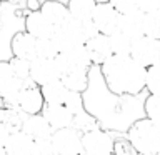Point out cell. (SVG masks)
Listing matches in <instances>:
<instances>
[{"mask_svg":"<svg viewBox=\"0 0 160 155\" xmlns=\"http://www.w3.org/2000/svg\"><path fill=\"white\" fill-rule=\"evenodd\" d=\"M105 85L115 95H138L145 88L147 67L132 55L112 53L100 65Z\"/></svg>","mask_w":160,"mask_h":155,"instance_id":"1","label":"cell"},{"mask_svg":"<svg viewBox=\"0 0 160 155\" xmlns=\"http://www.w3.org/2000/svg\"><path fill=\"white\" fill-rule=\"evenodd\" d=\"M127 138L137 153L153 155L160 153V123L153 122L147 115L128 127Z\"/></svg>","mask_w":160,"mask_h":155,"instance_id":"2","label":"cell"},{"mask_svg":"<svg viewBox=\"0 0 160 155\" xmlns=\"http://www.w3.org/2000/svg\"><path fill=\"white\" fill-rule=\"evenodd\" d=\"M97 32L98 30L95 28L92 18L82 20V18H75L72 15H68L62 23L55 27V32L52 37L57 40V43L60 45V50H62V48L72 47V45L85 43Z\"/></svg>","mask_w":160,"mask_h":155,"instance_id":"3","label":"cell"},{"mask_svg":"<svg viewBox=\"0 0 160 155\" xmlns=\"http://www.w3.org/2000/svg\"><path fill=\"white\" fill-rule=\"evenodd\" d=\"M82 132L77 127H63L55 128L50 135V142L55 155H77L82 152Z\"/></svg>","mask_w":160,"mask_h":155,"instance_id":"4","label":"cell"},{"mask_svg":"<svg viewBox=\"0 0 160 155\" xmlns=\"http://www.w3.org/2000/svg\"><path fill=\"white\" fill-rule=\"evenodd\" d=\"M82 152L87 155H110L113 153V138L107 130L92 127L82 132Z\"/></svg>","mask_w":160,"mask_h":155,"instance_id":"5","label":"cell"},{"mask_svg":"<svg viewBox=\"0 0 160 155\" xmlns=\"http://www.w3.org/2000/svg\"><path fill=\"white\" fill-rule=\"evenodd\" d=\"M17 107L27 115L42 112L45 107V100H43L42 90H40V85H37L30 78L25 80L17 97Z\"/></svg>","mask_w":160,"mask_h":155,"instance_id":"6","label":"cell"},{"mask_svg":"<svg viewBox=\"0 0 160 155\" xmlns=\"http://www.w3.org/2000/svg\"><path fill=\"white\" fill-rule=\"evenodd\" d=\"M130 55L143 67H150V65L157 63L160 58V40L148 37V35H142L132 42Z\"/></svg>","mask_w":160,"mask_h":155,"instance_id":"7","label":"cell"},{"mask_svg":"<svg viewBox=\"0 0 160 155\" xmlns=\"http://www.w3.org/2000/svg\"><path fill=\"white\" fill-rule=\"evenodd\" d=\"M118 18L120 13L108 0L107 2H97L92 13V22L100 33L110 35L112 32H115L118 28Z\"/></svg>","mask_w":160,"mask_h":155,"instance_id":"8","label":"cell"},{"mask_svg":"<svg viewBox=\"0 0 160 155\" xmlns=\"http://www.w3.org/2000/svg\"><path fill=\"white\" fill-rule=\"evenodd\" d=\"M60 75H62V68L55 58L37 57L30 62V80H33L40 87L60 78Z\"/></svg>","mask_w":160,"mask_h":155,"instance_id":"9","label":"cell"},{"mask_svg":"<svg viewBox=\"0 0 160 155\" xmlns=\"http://www.w3.org/2000/svg\"><path fill=\"white\" fill-rule=\"evenodd\" d=\"M55 60L58 62L62 72L63 70H68V68H87V70H90V67H92V60H90L87 48H85L83 43L62 48L57 53Z\"/></svg>","mask_w":160,"mask_h":155,"instance_id":"10","label":"cell"},{"mask_svg":"<svg viewBox=\"0 0 160 155\" xmlns=\"http://www.w3.org/2000/svg\"><path fill=\"white\" fill-rule=\"evenodd\" d=\"M22 80L13 77L8 60H2L0 62V97L10 107H17V97L20 88H22Z\"/></svg>","mask_w":160,"mask_h":155,"instance_id":"11","label":"cell"},{"mask_svg":"<svg viewBox=\"0 0 160 155\" xmlns=\"http://www.w3.org/2000/svg\"><path fill=\"white\" fill-rule=\"evenodd\" d=\"M37 37H33L32 33H28L27 30L23 32H17L10 40V50L12 55L20 58H27L32 62L33 58H37Z\"/></svg>","mask_w":160,"mask_h":155,"instance_id":"12","label":"cell"},{"mask_svg":"<svg viewBox=\"0 0 160 155\" xmlns=\"http://www.w3.org/2000/svg\"><path fill=\"white\" fill-rule=\"evenodd\" d=\"M42 113L48 120L50 127L53 130L63 128V127H72L73 120H75V115L65 103H45Z\"/></svg>","mask_w":160,"mask_h":155,"instance_id":"13","label":"cell"},{"mask_svg":"<svg viewBox=\"0 0 160 155\" xmlns=\"http://www.w3.org/2000/svg\"><path fill=\"white\" fill-rule=\"evenodd\" d=\"M83 45L87 48L90 60H92V65H102L112 55V47H110V42H108V35H105V33L97 32Z\"/></svg>","mask_w":160,"mask_h":155,"instance_id":"14","label":"cell"},{"mask_svg":"<svg viewBox=\"0 0 160 155\" xmlns=\"http://www.w3.org/2000/svg\"><path fill=\"white\" fill-rule=\"evenodd\" d=\"M143 20H145V13L138 8L130 10V12H125V13H120L118 30L123 32L127 37H130L133 42L135 38H138L143 35Z\"/></svg>","mask_w":160,"mask_h":155,"instance_id":"15","label":"cell"},{"mask_svg":"<svg viewBox=\"0 0 160 155\" xmlns=\"http://www.w3.org/2000/svg\"><path fill=\"white\" fill-rule=\"evenodd\" d=\"M33 138L23 130H17L8 135L3 143L5 155H32Z\"/></svg>","mask_w":160,"mask_h":155,"instance_id":"16","label":"cell"},{"mask_svg":"<svg viewBox=\"0 0 160 155\" xmlns=\"http://www.w3.org/2000/svg\"><path fill=\"white\" fill-rule=\"evenodd\" d=\"M25 30L37 38H47L53 35L55 27L40 13V10H30L25 15Z\"/></svg>","mask_w":160,"mask_h":155,"instance_id":"17","label":"cell"},{"mask_svg":"<svg viewBox=\"0 0 160 155\" xmlns=\"http://www.w3.org/2000/svg\"><path fill=\"white\" fill-rule=\"evenodd\" d=\"M22 130L27 132L33 140H38V138H50L53 128L50 127L48 120L43 117V113H30L25 117L23 120V125H22Z\"/></svg>","mask_w":160,"mask_h":155,"instance_id":"18","label":"cell"},{"mask_svg":"<svg viewBox=\"0 0 160 155\" xmlns=\"http://www.w3.org/2000/svg\"><path fill=\"white\" fill-rule=\"evenodd\" d=\"M60 80L63 85L72 92L83 93L88 87V70L87 68H68L63 70L60 75Z\"/></svg>","mask_w":160,"mask_h":155,"instance_id":"19","label":"cell"},{"mask_svg":"<svg viewBox=\"0 0 160 155\" xmlns=\"http://www.w3.org/2000/svg\"><path fill=\"white\" fill-rule=\"evenodd\" d=\"M40 13L48 20L53 27H57L68 17V10H67V3H62L58 0H45L40 3Z\"/></svg>","mask_w":160,"mask_h":155,"instance_id":"20","label":"cell"},{"mask_svg":"<svg viewBox=\"0 0 160 155\" xmlns=\"http://www.w3.org/2000/svg\"><path fill=\"white\" fill-rule=\"evenodd\" d=\"M40 90H42L45 103H63L65 97H67V93H68V88L65 87L60 78L42 85Z\"/></svg>","mask_w":160,"mask_h":155,"instance_id":"21","label":"cell"},{"mask_svg":"<svg viewBox=\"0 0 160 155\" xmlns=\"http://www.w3.org/2000/svg\"><path fill=\"white\" fill-rule=\"evenodd\" d=\"M95 5H97V0H68L67 10H68V15H72L75 18L90 20Z\"/></svg>","mask_w":160,"mask_h":155,"instance_id":"22","label":"cell"},{"mask_svg":"<svg viewBox=\"0 0 160 155\" xmlns=\"http://www.w3.org/2000/svg\"><path fill=\"white\" fill-rule=\"evenodd\" d=\"M27 117V113H23L18 107H10L5 110L3 117H2V122L3 125L8 128V132H17V130H22V125H23V120Z\"/></svg>","mask_w":160,"mask_h":155,"instance_id":"23","label":"cell"},{"mask_svg":"<svg viewBox=\"0 0 160 155\" xmlns=\"http://www.w3.org/2000/svg\"><path fill=\"white\" fill-rule=\"evenodd\" d=\"M108 42H110V47H112V53H120V55L130 53L132 38L127 37L123 32H120L118 28L108 35Z\"/></svg>","mask_w":160,"mask_h":155,"instance_id":"24","label":"cell"},{"mask_svg":"<svg viewBox=\"0 0 160 155\" xmlns=\"http://www.w3.org/2000/svg\"><path fill=\"white\" fill-rule=\"evenodd\" d=\"M60 52V45L53 37L38 38L37 40V57L40 58H55Z\"/></svg>","mask_w":160,"mask_h":155,"instance_id":"25","label":"cell"},{"mask_svg":"<svg viewBox=\"0 0 160 155\" xmlns=\"http://www.w3.org/2000/svg\"><path fill=\"white\" fill-rule=\"evenodd\" d=\"M145 88L148 93L158 95L160 97V63H153L147 67V75H145Z\"/></svg>","mask_w":160,"mask_h":155,"instance_id":"26","label":"cell"},{"mask_svg":"<svg viewBox=\"0 0 160 155\" xmlns=\"http://www.w3.org/2000/svg\"><path fill=\"white\" fill-rule=\"evenodd\" d=\"M143 35L160 40V10L145 13L143 20Z\"/></svg>","mask_w":160,"mask_h":155,"instance_id":"27","label":"cell"},{"mask_svg":"<svg viewBox=\"0 0 160 155\" xmlns=\"http://www.w3.org/2000/svg\"><path fill=\"white\" fill-rule=\"evenodd\" d=\"M8 63H10V68H12L15 78L22 80V82L30 78V60L12 55V58L8 60Z\"/></svg>","mask_w":160,"mask_h":155,"instance_id":"28","label":"cell"},{"mask_svg":"<svg viewBox=\"0 0 160 155\" xmlns=\"http://www.w3.org/2000/svg\"><path fill=\"white\" fill-rule=\"evenodd\" d=\"M143 112L148 118H152L153 122L160 123V97L158 95L150 93L143 102Z\"/></svg>","mask_w":160,"mask_h":155,"instance_id":"29","label":"cell"},{"mask_svg":"<svg viewBox=\"0 0 160 155\" xmlns=\"http://www.w3.org/2000/svg\"><path fill=\"white\" fill-rule=\"evenodd\" d=\"M63 103L72 110V113L75 115V117L85 112L83 98H82V93H80V92H72V90H68V93H67V97H65Z\"/></svg>","mask_w":160,"mask_h":155,"instance_id":"30","label":"cell"},{"mask_svg":"<svg viewBox=\"0 0 160 155\" xmlns=\"http://www.w3.org/2000/svg\"><path fill=\"white\" fill-rule=\"evenodd\" d=\"M32 155H55L50 138H38V140H33Z\"/></svg>","mask_w":160,"mask_h":155,"instance_id":"31","label":"cell"},{"mask_svg":"<svg viewBox=\"0 0 160 155\" xmlns=\"http://www.w3.org/2000/svg\"><path fill=\"white\" fill-rule=\"evenodd\" d=\"M108 2L117 8L118 13H125L137 8V0H108Z\"/></svg>","mask_w":160,"mask_h":155,"instance_id":"32","label":"cell"},{"mask_svg":"<svg viewBox=\"0 0 160 155\" xmlns=\"http://www.w3.org/2000/svg\"><path fill=\"white\" fill-rule=\"evenodd\" d=\"M113 153H137L135 152V148L132 147V143L127 140H113Z\"/></svg>","mask_w":160,"mask_h":155,"instance_id":"33","label":"cell"},{"mask_svg":"<svg viewBox=\"0 0 160 155\" xmlns=\"http://www.w3.org/2000/svg\"><path fill=\"white\" fill-rule=\"evenodd\" d=\"M137 8L142 10L143 13L160 10V0H137Z\"/></svg>","mask_w":160,"mask_h":155,"instance_id":"34","label":"cell"},{"mask_svg":"<svg viewBox=\"0 0 160 155\" xmlns=\"http://www.w3.org/2000/svg\"><path fill=\"white\" fill-rule=\"evenodd\" d=\"M8 135H10V132H8V128L3 125V122L0 120V147H3V143H5V140L8 138Z\"/></svg>","mask_w":160,"mask_h":155,"instance_id":"35","label":"cell"},{"mask_svg":"<svg viewBox=\"0 0 160 155\" xmlns=\"http://www.w3.org/2000/svg\"><path fill=\"white\" fill-rule=\"evenodd\" d=\"M27 8L28 10H38L40 8V2L38 0H27Z\"/></svg>","mask_w":160,"mask_h":155,"instance_id":"36","label":"cell"},{"mask_svg":"<svg viewBox=\"0 0 160 155\" xmlns=\"http://www.w3.org/2000/svg\"><path fill=\"white\" fill-rule=\"evenodd\" d=\"M5 110H7V108H2V107H0V120H2V117H3V113H5Z\"/></svg>","mask_w":160,"mask_h":155,"instance_id":"37","label":"cell"},{"mask_svg":"<svg viewBox=\"0 0 160 155\" xmlns=\"http://www.w3.org/2000/svg\"><path fill=\"white\" fill-rule=\"evenodd\" d=\"M0 155H5V152H3V147H0Z\"/></svg>","mask_w":160,"mask_h":155,"instance_id":"38","label":"cell"},{"mask_svg":"<svg viewBox=\"0 0 160 155\" xmlns=\"http://www.w3.org/2000/svg\"><path fill=\"white\" fill-rule=\"evenodd\" d=\"M158 63H160V58H158Z\"/></svg>","mask_w":160,"mask_h":155,"instance_id":"39","label":"cell"},{"mask_svg":"<svg viewBox=\"0 0 160 155\" xmlns=\"http://www.w3.org/2000/svg\"><path fill=\"white\" fill-rule=\"evenodd\" d=\"M0 2H2V0H0Z\"/></svg>","mask_w":160,"mask_h":155,"instance_id":"40","label":"cell"}]
</instances>
